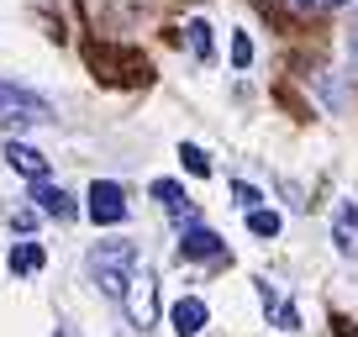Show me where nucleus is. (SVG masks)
<instances>
[{"mask_svg":"<svg viewBox=\"0 0 358 337\" xmlns=\"http://www.w3.org/2000/svg\"><path fill=\"white\" fill-rule=\"evenodd\" d=\"M132 269H137V248L127 243V237L90 248V280L101 285L111 301H122V295H127V280H132Z\"/></svg>","mask_w":358,"mask_h":337,"instance_id":"f257e3e1","label":"nucleus"},{"mask_svg":"<svg viewBox=\"0 0 358 337\" xmlns=\"http://www.w3.org/2000/svg\"><path fill=\"white\" fill-rule=\"evenodd\" d=\"M0 116L11 127H43V122H53V106H48L37 90H27V85L0 79Z\"/></svg>","mask_w":358,"mask_h":337,"instance_id":"f03ea898","label":"nucleus"},{"mask_svg":"<svg viewBox=\"0 0 358 337\" xmlns=\"http://www.w3.org/2000/svg\"><path fill=\"white\" fill-rule=\"evenodd\" d=\"M122 306H127V322L132 327H153L158 322V280H153V269H143V264L132 269Z\"/></svg>","mask_w":358,"mask_h":337,"instance_id":"7ed1b4c3","label":"nucleus"},{"mask_svg":"<svg viewBox=\"0 0 358 337\" xmlns=\"http://www.w3.org/2000/svg\"><path fill=\"white\" fill-rule=\"evenodd\" d=\"M85 216L95 227H116V222H127V190L116 180H95L90 185V195H85Z\"/></svg>","mask_w":358,"mask_h":337,"instance_id":"20e7f679","label":"nucleus"},{"mask_svg":"<svg viewBox=\"0 0 358 337\" xmlns=\"http://www.w3.org/2000/svg\"><path fill=\"white\" fill-rule=\"evenodd\" d=\"M169 322H174V337H201V327L211 322V311H206L201 295H179L174 311H169Z\"/></svg>","mask_w":358,"mask_h":337,"instance_id":"39448f33","label":"nucleus"},{"mask_svg":"<svg viewBox=\"0 0 358 337\" xmlns=\"http://www.w3.org/2000/svg\"><path fill=\"white\" fill-rule=\"evenodd\" d=\"M332 243H337L343 259H358V206L353 201H343L332 211Z\"/></svg>","mask_w":358,"mask_h":337,"instance_id":"423d86ee","label":"nucleus"},{"mask_svg":"<svg viewBox=\"0 0 358 337\" xmlns=\"http://www.w3.org/2000/svg\"><path fill=\"white\" fill-rule=\"evenodd\" d=\"M32 201H37V211L53 216V222H74L79 216V206L69 201V190H53V185H43V180H32Z\"/></svg>","mask_w":358,"mask_h":337,"instance_id":"0eeeda50","label":"nucleus"},{"mask_svg":"<svg viewBox=\"0 0 358 337\" xmlns=\"http://www.w3.org/2000/svg\"><path fill=\"white\" fill-rule=\"evenodd\" d=\"M227 248L222 237L211 232V227H185V237H179V259H222Z\"/></svg>","mask_w":358,"mask_h":337,"instance_id":"6e6552de","label":"nucleus"},{"mask_svg":"<svg viewBox=\"0 0 358 337\" xmlns=\"http://www.w3.org/2000/svg\"><path fill=\"white\" fill-rule=\"evenodd\" d=\"M6 164H11L16 174H27V180H48V158L37 153V148H27V143H6Z\"/></svg>","mask_w":358,"mask_h":337,"instance_id":"1a4fd4ad","label":"nucleus"},{"mask_svg":"<svg viewBox=\"0 0 358 337\" xmlns=\"http://www.w3.org/2000/svg\"><path fill=\"white\" fill-rule=\"evenodd\" d=\"M153 201L164 206V211L174 216V222H195V211H190V195L179 190L174 180H158V185H153Z\"/></svg>","mask_w":358,"mask_h":337,"instance_id":"9d476101","label":"nucleus"},{"mask_svg":"<svg viewBox=\"0 0 358 337\" xmlns=\"http://www.w3.org/2000/svg\"><path fill=\"white\" fill-rule=\"evenodd\" d=\"M258 301H264L268 311H274V322H280V327H301V316H295V306H290V301H280V290H274V285H268V280H258Z\"/></svg>","mask_w":358,"mask_h":337,"instance_id":"9b49d317","label":"nucleus"},{"mask_svg":"<svg viewBox=\"0 0 358 337\" xmlns=\"http://www.w3.org/2000/svg\"><path fill=\"white\" fill-rule=\"evenodd\" d=\"M185 43H190V53L201 58V64H211V22H185Z\"/></svg>","mask_w":358,"mask_h":337,"instance_id":"f8f14e48","label":"nucleus"},{"mask_svg":"<svg viewBox=\"0 0 358 337\" xmlns=\"http://www.w3.org/2000/svg\"><path fill=\"white\" fill-rule=\"evenodd\" d=\"M6 264H11V274H37V269H43V248H37V243H16Z\"/></svg>","mask_w":358,"mask_h":337,"instance_id":"ddd939ff","label":"nucleus"},{"mask_svg":"<svg viewBox=\"0 0 358 337\" xmlns=\"http://www.w3.org/2000/svg\"><path fill=\"white\" fill-rule=\"evenodd\" d=\"M248 232L253 237H280V216L264 211V206H253V211H248Z\"/></svg>","mask_w":358,"mask_h":337,"instance_id":"4468645a","label":"nucleus"},{"mask_svg":"<svg viewBox=\"0 0 358 337\" xmlns=\"http://www.w3.org/2000/svg\"><path fill=\"white\" fill-rule=\"evenodd\" d=\"M179 164L190 168L195 180H206V174H211V158H206V153H201L195 143H179Z\"/></svg>","mask_w":358,"mask_h":337,"instance_id":"2eb2a0df","label":"nucleus"},{"mask_svg":"<svg viewBox=\"0 0 358 337\" xmlns=\"http://www.w3.org/2000/svg\"><path fill=\"white\" fill-rule=\"evenodd\" d=\"M248 64H253V37L237 32L232 37V69H248Z\"/></svg>","mask_w":358,"mask_h":337,"instance_id":"dca6fc26","label":"nucleus"},{"mask_svg":"<svg viewBox=\"0 0 358 337\" xmlns=\"http://www.w3.org/2000/svg\"><path fill=\"white\" fill-rule=\"evenodd\" d=\"M232 195H237V206H243V211H253V206L264 201V195H258V190H253L248 180H237V185H232Z\"/></svg>","mask_w":358,"mask_h":337,"instance_id":"f3484780","label":"nucleus"},{"mask_svg":"<svg viewBox=\"0 0 358 337\" xmlns=\"http://www.w3.org/2000/svg\"><path fill=\"white\" fill-rule=\"evenodd\" d=\"M295 11H337V6H348V0H290Z\"/></svg>","mask_w":358,"mask_h":337,"instance_id":"a211bd4d","label":"nucleus"},{"mask_svg":"<svg viewBox=\"0 0 358 337\" xmlns=\"http://www.w3.org/2000/svg\"><path fill=\"white\" fill-rule=\"evenodd\" d=\"M348 74H358V27L348 32Z\"/></svg>","mask_w":358,"mask_h":337,"instance_id":"6ab92c4d","label":"nucleus"}]
</instances>
